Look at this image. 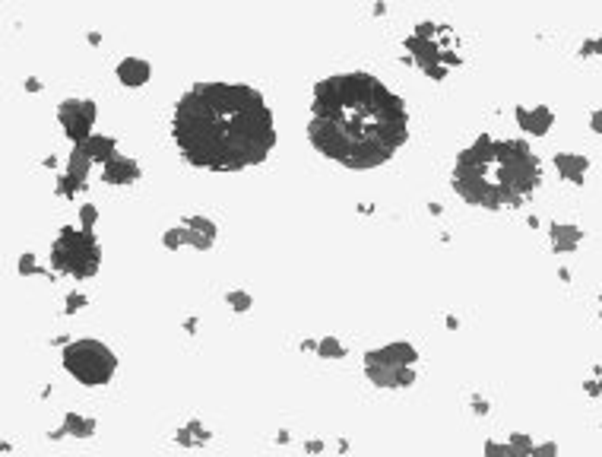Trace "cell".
Instances as JSON below:
<instances>
[{
    "mask_svg": "<svg viewBox=\"0 0 602 457\" xmlns=\"http://www.w3.org/2000/svg\"><path fill=\"white\" fill-rule=\"evenodd\" d=\"M406 105L371 73H340L317 86L311 143L349 169H374L406 140Z\"/></svg>",
    "mask_w": 602,
    "mask_h": 457,
    "instance_id": "6da1fadb",
    "label": "cell"
},
{
    "mask_svg": "<svg viewBox=\"0 0 602 457\" xmlns=\"http://www.w3.org/2000/svg\"><path fill=\"white\" fill-rule=\"evenodd\" d=\"M175 143L194 166L235 172L263 162L273 150V115L248 86L203 83L175 112Z\"/></svg>",
    "mask_w": 602,
    "mask_h": 457,
    "instance_id": "7a4b0ae2",
    "label": "cell"
},
{
    "mask_svg": "<svg viewBox=\"0 0 602 457\" xmlns=\"http://www.w3.org/2000/svg\"><path fill=\"white\" fill-rule=\"evenodd\" d=\"M542 166L523 140L479 137L457 159L454 188L463 200L488 210L520 207L539 188Z\"/></svg>",
    "mask_w": 602,
    "mask_h": 457,
    "instance_id": "3957f363",
    "label": "cell"
},
{
    "mask_svg": "<svg viewBox=\"0 0 602 457\" xmlns=\"http://www.w3.org/2000/svg\"><path fill=\"white\" fill-rule=\"evenodd\" d=\"M64 365L83 381V385H105L111 372H115V356H111L102 343L83 340V343L70 346L64 356Z\"/></svg>",
    "mask_w": 602,
    "mask_h": 457,
    "instance_id": "277c9868",
    "label": "cell"
},
{
    "mask_svg": "<svg viewBox=\"0 0 602 457\" xmlns=\"http://www.w3.org/2000/svg\"><path fill=\"white\" fill-rule=\"evenodd\" d=\"M520 124L526 127V131H533V134H545L552 127V112L549 108H520Z\"/></svg>",
    "mask_w": 602,
    "mask_h": 457,
    "instance_id": "5b68a950",
    "label": "cell"
},
{
    "mask_svg": "<svg viewBox=\"0 0 602 457\" xmlns=\"http://www.w3.org/2000/svg\"><path fill=\"white\" fill-rule=\"evenodd\" d=\"M558 169L568 181H583V172H587V159L583 156H558Z\"/></svg>",
    "mask_w": 602,
    "mask_h": 457,
    "instance_id": "8992f818",
    "label": "cell"
},
{
    "mask_svg": "<svg viewBox=\"0 0 602 457\" xmlns=\"http://www.w3.org/2000/svg\"><path fill=\"white\" fill-rule=\"evenodd\" d=\"M552 235H555V245H558L561 251H568L571 245L580 242V232L571 229V226H552Z\"/></svg>",
    "mask_w": 602,
    "mask_h": 457,
    "instance_id": "52a82bcc",
    "label": "cell"
},
{
    "mask_svg": "<svg viewBox=\"0 0 602 457\" xmlns=\"http://www.w3.org/2000/svg\"><path fill=\"white\" fill-rule=\"evenodd\" d=\"M596 131H602V115H596Z\"/></svg>",
    "mask_w": 602,
    "mask_h": 457,
    "instance_id": "ba28073f",
    "label": "cell"
}]
</instances>
